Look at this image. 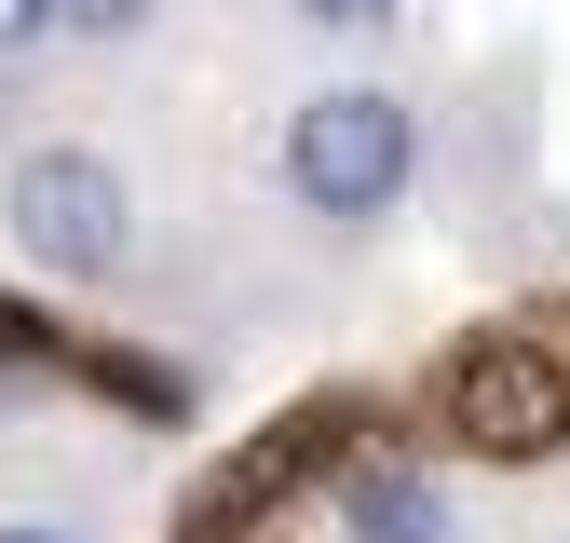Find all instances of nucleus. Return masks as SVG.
<instances>
[{
	"mask_svg": "<svg viewBox=\"0 0 570 543\" xmlns=\"http://www.w3.org/2000/svg\"><path fill=\"white\" fill-rule=\"evenodd\" d=\"M68 28H96V41H122V28H150V0H68Z\"/></svg>",
	"mask_w": 570,
	"mask_h": 543,
	"instance_id": "nucleus-8",
	"label": "nucleus"
},
{
	"mask_svg": "<svg viewBox=\"0 0 570 543\" xmlns=\"http://www.w3.org/2000/svg\"><path fill=\"white\" fill-rule=\"evenodd\" d=\"M340 530H353V543H462V530H449V490L407 475V462H353V475H340Z\"/></svg>",
	"mask_w": 570,
	"mask_h": 543,
	"instance_id": "nucleus-5",
	"label": "nucleus"
},
{
	"mask_svg": "<svg viewBox=\"0 0 570 543\" xmlns=\"http://www.w3.org/2000/svg\"><path fill=\"white\" fill-rule=\"evenodd\" d=\"M340 435H353V407H285L272 435H245V448L190 490V543H245V530H272V516L340 462Z\"/></svg>",
	"mask_w": 570,
	"mask_h": 543,
	"instance_id": "nucleus-4",
	"label": "nucleus"
},
{
	"mask_svg": "<svg viewBox=\"0 0 570 543\" xmlns=\"http://www.w3.org/2000/svg\"><path fill=\"white\" fill-rule=\"evenodd\" d=\"M0 543H68V530H0Z\"/></svg>",
	"mask_w": 570,
	"mask_h": 543,
	"instance_id": "nucleus-9",
	"label": "nucleus"
},
{
	"mask_svg": "<svg viewBox=\"0 0 570 543\" xmlns=\"http://www.w3.org/2000/svg\"><path fill=\"white\" fill-rule=\"evenodd\" d=\"M68 28V0H0V68H14V55H41Z\"/></svg>",
	"mask_w": 570,
	"mask_h": 543,
	"instance_id": "nucleus-6",
	"label": "nucleus"
},
{
	"mask_svg": "<svg viewBox=\"0 0 570 543\" xmlns=\"http://www.w3.org/2000/svg\"><path fill=\"white\" fill-rule=\"evenodd\" d=\"M0 218H14V245L55 272V286H109V272L136 258V177L109 150H28L14 190H0Z\"/></svg>",
	"mask_w": 570,
	"mask_h": 543,
	"instance_id": "nucleus-3",
	"label": "nucleus"
},
{
	"mask_svg": "<svg viewBox=\"0 0 570 543\" xmlns=\"http://www.w3.org/2000/svg\"><path fill=\"white\" fill-rule=\"evenodd\" d=\"M435 422L475 462H543V448H570V339H543V313L475 326L462 354L435 367Z\"/></svg>",
	"mask_w": 570,
	"mask_h": 543,
	"instance_id": "nucleus-2",
	"label": "nucleus"
},
{
	"mask_svg": "<svg viewBox=\"0 0 570 543\" xmlns=\"http://www.w3.org/2000/svg\"><path fill=\"white\" fill-rule=\"evenodd\" d=\"M285 14H313V28H394V0H285Z\"/></svg>",
	"mask_w": 570,
	"mask_h": 543,
	"instance_id": "nucleus-7",
	"label": "nucleus"
},
{
	"mask_svg": "<svg viewBox=\"0 0 570 543\" xmlns=\"http://www.w3.org/2000/svg\"><path fill=\"white\" fill-rule=\"evenodd\" d=\"M407 177H421V122H407V96H381V82H326V96L285 109V190H299V218L367 231V218H394V204H407Z\"/></svg>",
	"mask_w": 570,
	"mask_h": 543,
	"instance_id": "nucleus-1",
	"label": "nucleus"
}]
</instances>
